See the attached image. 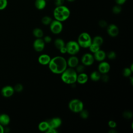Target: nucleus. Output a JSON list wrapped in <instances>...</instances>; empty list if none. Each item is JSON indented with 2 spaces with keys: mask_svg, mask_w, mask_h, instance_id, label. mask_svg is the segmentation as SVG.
<instances>
[{
  "mask_svg": "<svg viewBox=\"0 0 133 133\" xmlns=\"http://www.w3.org/2000/svg\"><path fill=\"white\" fill-rule=\"evenodd\" d=\"M67 53L70 55H76L80 50V46L77 41H70L65 44Z\"/></svg>",
  "mask_w": 133,
  "mask_h": 133,
  "instance_id": "423d86ee",
  "label": "nucleus"
},
{
  "mask_svg": "<svg viewBox=\"0 0 133 133\" xmlns=\"http://www.w3.org/2000/svg\"><path fill=\"white\" fill-rule=\"evenodd\" d=\"M9 116L6 114H3L0 115V124L3 125H7L10 122Z\"/></svg>",
  "mask_w": 133,
  "mask_h": 133,
  "instance_id": "aec40b11",
  "label": "nucleus"
},
{
  "mask_svg": "<svg viewBox=\"0 0 133 133\" xmlns=\"http://www.w3.org/2000/svg\"><path fill=\"white\" fill-rule=\"evenodd\" d=\"M49 127L57 129L62 124V120L60 118L58 117H53L47 121Z\"/></svg>",
  "mask_w": 133,
  "mask_h": 133,
  "instance_id": "f8f14e48",
  "label": "nucleus"
},
{
  "mask_svg": "<svg viewBox=\"0 0 133 133\" xmlns=\"http://www.w3.org/2000/svg\"><path fill=\"white\" fill-rule=\"evenodd\" d=\"M92 43L101 46L103 43V38L101 36L97 35L92 38Z\"/></svg>",
  "mask_w": 133,
  "mask_h": 133,
  "instance_id": "b1692460",
  "label": "nucleus"
},
{
  "mask_svg": "<svg viewBox=\"0 0 133 133\" xmlns=\"http://www.w3.org/2000/svg\"><path fill=\"white\" fill-rule=\"evenodd\" d=\"M4 131V128L2 126V125H1L0 124V133H3Z\"/></svg>",
  "mask_w": 133,
  "mask_h": 133,
  "instance_id": "c03bdc74",
  "label": "nucleus"
},
{
  "mask_svg": "<svg viewBox=\"0 0 133 133\" xmlns=\"http://www.w3.org/2000/svg\"><path fill=\"white\" fill-rule=\"evenodd\" d=\"M68 107L69 110L72 112L78 113L84 109V103L80 99L74 98L70 101Z\"/></svg>",
  "mask_w": 133,
  "mask_h": 133,
  "instance_id": "39448f33",
  "label": "nucleus"
},
{
  "mask_svg": "<svg viewBox=\"0 0 133 133\" xmlns=\"http://www.w3.org/2000/svg\"><path fill=\"white\" fill-rule=\"evenodd\" d=\"M52 21V18L48 16H44L41 20V22L42 23L45 25H49L50 24V23L51 22V21Z\"/></svg>",
  "mask_w": 133,
  "mask_h": 133,
  "instance_id": "a878e982",
  "label": "nucleus"
},
{
  "mask_svg": "<svg viewBox=\"0 0 133 133\" xmlns=\"http://www.w3.org/2000/svg\"><path fill=\"white\" fill-rule=\"evenodd\" d=\"M8 5L7 0H0V10L5 9Z\"/></svg>",
  "mask_w": 133,
  "mask_h": 133,
  "instance_id": "2f4dec72",
  "label": "nucleus"
},
{
  "mask_svg": "<svg viewBox=\"0 0 133 133\" xmlns=\"http://www.w3.org/2000/svg\"><path fill=\"white\" fill-rule=\"evenodd\" d=\"M48 65L50 71L56 74H61L68 68L66 60L61 56L51 58Z\"/></svg>",
  "mask_w": 133,
  "mask_h": 133,
  "instance_id": "f257e3e1",
  "label": "nucleus"
},
{
  "mask_svg": "<svg viewBox=\"0 0 133 133\" xmlns=\"http://www.w3.org/2000/svg\"><path fill=\"white\" fill-rule=\"evenodd\" d=\"M59 50H60V53H61V54H65L67 53V50H66V47H65V45L64 47L61 48L59 49Z\"/></svg>",
  "mask_w": 133,
  "mask_h": 133,
  "instance_id": "79ce46f5",
  "label": "nucleus"
},
{
  "mask_svg": "<svg viewBox=\"0 0 133 133\" xmlns=\"http://www.w3.org/2000/svg\"><path fill=\"white\" fill-rule=\"evenodd\" d=\"M77 42L80 47L87 48L92 43V38L88 33L84 32L79 35Z\"/></svg>",
  "mask_w": 133,
  "mask_h": 133,
  "instance_id": "20e7f679",
  "label": "nucleus"
},
{
  "mask_svg": "<svg viewBox=\"0 0 133 133\" xmlns=\"http://www.w3.org/2000/svg\"><path fill=\"white\" fill-rule=\"evenodd\" d=\"M66 62L69 68L74 69L79 64V59L75 55H71L66 60Z\"/></svg>",
  "mask_w": 133,
  "mask_h": 133,
  "instance_id": "ddd939ff",
  "label": "nucleus"
},
{
  "mask_svg": "<svg viewBox=\"0 0 133 133\" xmlns=\"http://www.w3.org/2000/svg\"><path fill=\"white\" fill-rule=\"evenodd\" d=\"M33 35L36 38H42L44 36V32L41 29L36 28L33 30Z\"/></svg>",
  "mask_w": 133,
  "mask_h": 133,
  "instance_id": "5701e85b",
  "label": "nucleus"
},
{
  "mask_svg": "<svg viewBox=\"0 0 133 133\" xmlns=\"http://www.w3.org/2000/svg\"><path fill=\"white\" fill-rule=\"evenodd\" d=\"M34 50L37 52H41L45 48V43L42 38H36L33 44Z\"/></svg>",
  "mask_w": 133,
  "mask_h": 133,
  "instance_id": "1a4fd4ad",
  "label": "nucleus"
},
{
  "mask_svg": "<svg viewBox=\"0 0 133 133\" xmlns=\"http://www.w3.org/2000/svg\"><path fill=\"white\" fill-rule=\"evenodd\" d=\"M88 80V76L86 73L85 72L78 73L77 74V78H76V82L78 84L83 85L86 84Z\"/></svg>",
  "mask_w": 133,
  "mask_h": 133,
  "instance_id": "f3484780",
  "label": "nucleus"
},
{
  "mask_svg": "<svg viewBox=\"0 0 133 133\" xmlns=\"http://www.w3.org/2000/svg\"><path fill=\"white\" fill-rule=\"evenodd\" d=\"M71 11L66 6L62 5L56 6L53 11V16L55 20L61 22L66 21L70 16Z\"/></svg>",
  "mask_w": 133,
  "mask_h": 133,
  "instance_id": "f03ea898",
  "label": "nucleus"
},
{
  "mask_svg": "<svg viewBox=\"0 0 133 133\" xmlns=\"http://www.w3.org/2000/svg\"><path fill=\"white\" fill-rule=\"evenodd\" d=\"M49 29L51 33L57 35L60 34L63 30V24L61 22L57 20H52L49 24Z\"/></svg>",
  "mask_w": 133,
  "mask_h": 133,
  "instance_id": "0eeeda50",
  "label": "nucleus"
},
{
  "mask_svg": "<svg viewBox=\"0 0 133 133\" xmlns=\"http://www.w3.org/2000/svg\"><path fill=\"white\" fill-rule=\"evenodd\" d=\"M47 5L46 0H35L34 5L35 8L38 10L44 9Z\"/></svg>",
  "mask_w": 133,
  "mask_h": 133,
  "instance_id": "a211bd4d",
  "label": "nucleus"
},
{
  "mask_svg": "<svg viewBox=\"0 0 133 133\" xmlns=\"http://www.w3.org/2000/svg\"><path fill=\"white\" fill-rule=\"evenodd\" d=\"M77 73L73 68H67L61 74V79L66 84L73 85L76 82Z\"/></svg>",
  "mask_w": 133,
  "mask_h": 133,
  "instance_id": "7ed1b4c3",
  "label": "nucleus"
},
{
  "mask_svg": "<svg viewBox=\"0 0 133 133\" xmlns=\"http://www.w3.org/2000/svg\"><path fill=\"white\" fill-rule=\"evenodd\" d=\"M107 57L110 60H113L115 59L116 57V54L114 51H110L107 54Z\"/></svg>",
  "mask_w": 133,
  "mask_h": 133,
  "instance_id": "473e14b6",
  "label": "nucleus"
},
{
  "mask_svg": "<svg viewBox=\"0 0 133 133\" xmlns=\"http://www.w3.org/2000/svg\"><path fill=\"white\" fill-rule=\"evenodd\" d=\"M54 45L57 49L59 50L61 48L64 47L65 45V44L63 39L60 38H58L55 40Z\"/></svg>",
  "mask_w": 133,
  "mask_h": 133,
  "instance_id": "4be33fe9",
  "label": "nucleus"
},
{
  "mask_svg": "<svg viewBox=\"0 0 133 133\" xmlns=\"http://www.w3.org/2000/svg\"><path fill=\"white\" fill-rule=\"evenodd\" d=\"M57 132H58V131L57 130V129L49 128V127L45 131V132H46V133H57Z\"/></svg>",
  "mask_w": 133,
  "mask_h": 133,
  "instance_id": "ea45409f",
  "label": "nucleus"
},
{
  "mask_svg": "<svg viewBox=\"0 0 133 133\" xmlns=\"http://www.w3.org/2000/svg\"><path fill=\"white\" fill-rule=\"evenodd\" d=\"M123 116L126 119H130L132 117L133 114L131 111L127 110V111H125L123 112Z\"/></svg>",
  "mask_w": 133,
  "mask_h": 133,
  "instance_id": "c756f323",
  "label": "nucleus"
},
{
  "mask_svg": "<svg viewBox=\"0 0 133 133\" xmlns=\"http://www.w3.org/2000/svg\"><path fill=\"white\" fill-rule=\"evenodd\" d=\"M51 57L48 54H42L38 58V62L43 65H48L51 60Z\"/></svg>",
  "mask_w": 133,
  "mask_h": 133,
  "instance_id": "2eb2a0df",
  "label": "nucleus"
},
{
  "mask_svg": "<svg viewBox=\"0 0 133 133\" xmlns=\"http://www.w3.org/2000/svg\"><path fill=\"white\" fill-rule=\"evenodd\" d=\"M108 126L110 128H115V127L117 126V124L115 121L110 120L108 122Z\"/></svg>",
  "mask_w": 133,
  "mask_h": 133,
  "instance_id": "72a5a7b5",
  "label": "nucleus"
},
{
  "mask_svg": "<svg viewBox=\"0 0 133 133\" xmlns=\"http://www.w3.org/2000/svg\"><path fill=\"white\" fill-rule=\"evenodd\" d=\"M80 116L83 119H86L89 116V113L88 111L86 110H84V109L79 112Z\"/></svg>",
  "mask_w": 133,
  "mask_h": 133,
  "instance_id": "7c9ffc66",
  "label": "nucleus"
},
{
  "mask_svg": "<svg viewBox=\"0 0 133 133\" xmlns=\"http://www.w3.org/2000/svg\"><path fill=\"white\" fill-rule=\"evenodd\" d=\"M75 71L77 72V73H81L84 72V71L85 70V66L83 64H78L75 68Z\"/></svg>",
  "mask_w": 133,
  "mask_h": 133,
  "instance_id": "c85d7f7f",
  "label": "nucleus"
},
{
  "mask_svg": "<svg viewBox=\"0 0 133 133\" xmlns=\"http://www.w3.org/2000/svg\"><path fill=\"white\" fill-rule=\"evenodd\" d=\"M98 24L99 25V26H100L102 28H105L108 26V24L106 21L104 20H101L99 21L98 22Z\"/></svg>",
  "mask_w": 133,
  "mask_h": 133,
  "instance_id": "f704fd0d",
  "label": "nucleus"
},
{
  "mask_svg": "<svg viewBox=\"0 0 133 133\" xmlns=\"http://www.w3.org/2000/svg\"><path fill=\"white\" fill-rule=\"evenodd\" d=\"M114 1L116 4L121 6V5L124 4L126 3L127 0H114Z\"/></svg>",
  "mask_w": 133,
  "mask_h": 133,
  "instance_id": "a19ab883",
  "label": "nucleus"
},
{
  "mask_svg": "<svg viewBox=\"0 0 133 133\" xmlns=\"http://www.w3.org/2000/svg\"><path fill=\"white\" fill-rule=\"evenodd\" d=\"M107 33L111 37H114L118 35L119 33V29L118 26L115 24H110L107 26Z\"/></svg>",
  "mask_w": 133,
  "mask_h": 133,
  "instance_id": "9d476101",
  "label": "nucleus"
},
{
  "mask_svg": "<svg viewBox=\"0 0 133 133\" xmlns=\"http://www.w3.org/2000/svg\"><path fill=\"white\" fill-rule=\"evenodd\" d=\"M110 70V65L107 61L100 62L98 66V71L101 74H107Z\"/></svg>",
  "mask_w": 133,
  "mask_h": 133,
  "instance_id": "9b49d317",
  "label": "nucleus"
},
{
  "mask_svg": "<svg viewBox=\"0 0 133 133\" xmlns=\"http://www.w3.org/2000/svg\"><path fill=\"white\" fill-rule=\"evenodd\" d=\"M103 82H107L109 79V76L107 74H102L100 78Z\"/></svg>",
  "mask_w": 133,
  "mask_h": 133,
  "instance_id": "e433bc0d",
  "label": "nucleus"
},
{
  "mask_svg": "<svg viewBox=\"0 0 133 133\" xmlns=\"http://www.w3.org/2000/svg\"><path fill=\"white\" fill-rule=\"evenodd\" d=\"M88 48L89 49V50L91 53L94 54L100 49V46L92 43L88 47Z\"/></svg>",
  "mask_w": 133,
  "mask_h": 133,
  "instance_id": "393cba45",
  "label": "nucleus"
},
{
  "mask_svg": "<svg viewBox=\"0 0 133 133\" xmlns=\"http://www.w3.org/2000/svg\"><path fill=\"white\" fill-rule=\"evenodd\" d=\"M49 128V125L47 121H42L40 122L38 125V129L39 131L45 132Z\"/></svg>",
  "mask_w": 133,
  "mask_h": 133,
  "instance_id": "412c9836",
  "label": "nucleus"
},
{
  "mask_svg": "<svg viewBox=\"0 0 133 133\" xmlns=\"http://www.w3.org/2000/svg\"><path fill=\"white\" fill-rule=\"evenodd\" d=\"M64 3V0H54V3L56 6H60L63 5Z\"/></svg>",
  "mask_w": 133,
  "mask_h": 133,
  "instance_id": "58836bf2",
  "label": "nucleus"
},
{
  "mask_svg": "<svg viewBox=\"0 0 133 133\" xmlns=\"http://www.w3.org/2000/svg\"><path fill=\"white\" fill-rule=\"evenodd\" d=\"M43 40H44V42L45 43V44H48V43H50L52 41V38L50 36L46 35V36H44Z\"/></svg>",
  "mask_w": 133,
  "mask_h": 133,
  "instance_id": "4c0bfd02",
  "label": "nucleus"
},
{
  "mask_svg": "<svg viewBox=\"0 0 133 133\" xmlns=\"http://www.w3.org/2000/svg\"><path fill=\"white\" fill-rule=\"evenodd\" d=\"M14 88L15 91H16L17 92H21L23 89V86L21 84H18L15 86V88Z\"/></svg>",
  "mask_w": 133,
  "mask_h": 133,
  "instance_id": "c9c22d12",
  "label": "nucleus"
},
{
  "mask_svg": "<svg viewBox=\"0 0 133 133\" xmlns=\"http://www.w3.org/2000/svg\"><path fill=\"white\" fill-rule=\"evenodd\" d=\"M109 133H116L117 131L115 130V128H111L110 130L109 131Z\"/></svg>",
  "mask_w": 133,
  "mask_h": 133,
  "instance_id": "37998d69",
  "label": "nucleus"
},
{
  "mask_svg": "<svg viewBox=\"0 0 133 133\" xmlns=\"http://www.w3.org/2000/svg\"><path fill=\"white\" fill-rule=\"evenodd\" d=\"M132 72V70L130 68H125L122 71V75L126 77H129Z\"/></svg>",
  "mask_w": 133,
  "mask_h": 133,
  "instance_id": "bb28decb",
  "label": "nucleus"
},
{
  "mask_svg": "<svg viewBox=\"0 0 133 133\" xmlns=\"http://www.w3.org/2000/svg\"><path fill=\"white\" fill-rule=\"evenodd\" d=\"M112 12L114 14H119L122 11V7L121 5L116 4L112 7Z\"/></svg>",
  "mask_w": 133,
  "mask_h": 133,
  "instance_id": "cd10ccee",
  "label": "nucleus"
},
{
  "mask_svg": "<svg viewBox=\"0 0 133 133\" xmlns=\"http://www.w3.org/2000/svg\"><path fill=\"white\" fill-rule=\"evenodd\" d=\"M101 74L98 71H94L90 74V79L94 82L98 81L101 78Z\"/></svg>",
  "mask_w": 133,
  "mask_h": 133,
  "instance_id": "6ab92c4d",
  "label": "nucleus"
},
{
  "mask_svg": "<svg viewBox=\"0 0 133 133\" xmlns=\"http://www.w3.org/2000/svg\"><path fill=\"white\" fill-rule=\"evenodd\" d=\"M74 1H75V0H67L68 2H70V3H71V2H73Z\"/></svg>",
  "mask_w": 133,
  "mask_h": 133,
  "instance_id": "a18cd8bd",
  "label": "nucleus"
},
{
  "mask_svg": "<svg viewBox=\"0 0 133 133\" xmlns=\"http://www.w3.org/2000/svg\"><path fill=\"white\" fill-rule=\"evenodd\" d=\"M14 88L10 86H5L2 89V95L5 97H11L14 94Z\"/></svg>",
  "mask_w": 133,
  "mask_h": 133,
  "instance_id": "dca6fc26",
  "label": "nucleus"
},
{
  "mask_svg": "<svg viewBox=\"0 0 133 133\" xmlns=\"http://www.w3.org/2000/svg\"><path fill=\"white\" fill-rule=\"evenodd\" d=\"M93 56L95 60L97 61L101 62L104 61L107 57V54L104 50H101L100 49L97 52L93 54Z\"/></svg>",
  "mask_w": 133,
  "mask_h": 133,
  "instance_id": "4468645a",
  "label": "nucleus"
},
{
  "mask_svg": "<svg viewBox=\"0 0 133 133\" xmlns=\"http://www.w3.org/2000/svg\"><path fill=\"white\" fill-rule=\"evenodd\" d=\"M95 60L94 56L91 53H85L81 58V62L85 66L91 65Z\"/></svg>",
  "mask_w": 133,
  "mask_h": 133,
  "instance_id": "6e6552de",
  "label": "nucleus"
}]
</instances>
